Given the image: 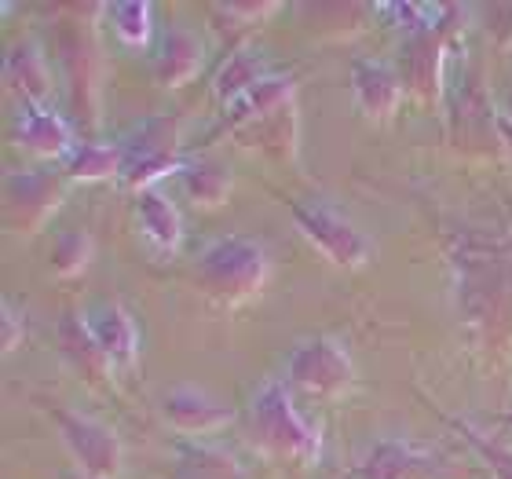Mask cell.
<instances>
[{"label": "cell", "mask_w": 512, "mask_h": 479, "mask_svg": "<svg viewBox=\"0 0 512 479\" xmlns=\"http://www.w3.org/2000/svg\"><path fill=\"white\" fill-rule=\"evenodd\" d=\"M271 278V256L256 238L249 235H224L194 264V286L220 308H238L267 286Z\"/></svg>", "instance_id": "1"}, {"label": "cell", "mask_w": 512, "mask_h": 479, "mask_svg": "<svg viewBox=\"0 0 512 479\" xmlns=\"http://www.w3.org/2000/svg\"><path fill=\"white\" fill-rule=\"evenodd\" d=\"M249 432L267 454H275L282 461H297V465H311L322 458V436L319 428H311L300 417L289 384L271 377L260 384V392L249 403Z\"/></svg>", "instance_id": "2"}, {"label": "cell", "mask_w": 512, "mask_h": 479, "mask_svg": "<svg viewBox=\"0 0 512 479\" xmlns=\"http://www.w3.org/2000/svg\"><path fill=\"white\" fill-rule=\"evenodd\" d=\"M121 183L132 191H150L158 180L172 172H187L191 161L180 154V118L176 114H158V118L139 121V128L128 139H121Z\"/></svg>", "instance_id": "3"}, {"label": "cell", "mask_w": 512, "mask_h": 479, "mask_svg": "<svg viewBox=\"0 0 512 479\" xmlns=\"http://www.w3.org/2000/svg\"><path fill=\"white\" fill-rule=\"evenodd\" d=\"M286 384L308 399H341L355 388V362L337 337H308L286 359Z\"/></svg>", "instance_id": "4"}, {"label": "cell", "mask_w": 512, "mask_h": 479, "mask_svg": "<svg viewBox=\"0 0 512 479\" xmlns=\"http://www.w3.org/2000/svg\"><path fill=\"white\" fill-rule=\"evenodd\" d=\"M293 224L333 267L359 271L374 260V242L359 231L344 213H337L330 202H286Z\"/></svg>", "instance_id": "5"}, {"label": "cell", "mask_w": 512, "mask_h": 479, "mask_svg": "<svg viewBox=\"0 0 512 479\" xmlns=\"http://www.w3.org/2000/svg\"><path fill=\"white\" fill-rule=\"evenodd\" d=\"M48 417L59 428V439L66 443L70 458L77 461V469L85 479H118L121 476V461H125V450H121L118 432L103 421L88 414H77V410H66L63 403H48Z\"/></svg>", "instance_id": "6"}, {"label": "cell", "mask_w": 512, "mask_h": 479, "mask_svg": "<svg viewBox=\"0 0 512 479\" xmlns=\"http://www.w3.org/2000/svg\"><path fill=\"white\" fill-rule=\"evenodd\" d=\"M63 176L52 169H19L4 183V224L15 235H37L63 202Z\"/></svg>", "instance_id": "7"}, {"label": "cell", "mask_w": 512, "mask_h": 479, "mask_svg": "<svg viewBox=\"0 0 512 479\" xmlns=\"http://www.w3.org/2000/svg\"><path fill=\"white\" fill-rule=\"evenodd\" d=\"M11 139L15 147L30 150L33 158L66 161L77 150V136L63 114H55L48 103H19L15 121H11Z\"/></svg>", "instance_id": "8"}, {"label": "cell", "mask_w": 512, "mask_h": 479, "mask_svg": "<svg viewBox=\"0 0 512 479\" xmlns=\"http://www.w3.org/2000/svg\"><path fill=\"white\" fill-rule=\"evenodd\" d=\"M458 11V8H454ZM450 48V22H443L439 30L417 33L406 41L403 55V85L410 96H417L421 103H436L443 92V63H447Z\"/></svg>", "instance_id": "9"}, {"label": "cell", "mask_w": 512, "mask_h": 479, "mask_svg": "<svg viewBox=\"0 0 512 479\" xmlns=\"http://www.w3.org/2000/svg\"><path fill=\"white\" fill-rule=\"evenodd\" d=\"M165 421H169L172 432L180 436H213L220 428H227L235 421V410L227 403H220L216 395H209L205 388H191V384H180L165 395Z\"/></svg>", "instance_id": "10"}, {"label": "cell", "mask_w": 512, "mask_h": 479, "mask_svg": "<svg viewBox=\"0 0 512 479\" xmlns=\"http://www.w3.org/2000/svg\"><path fill=\"white\" fill-rule=\"evenodd\" d=\"M355 103L370 121H388L406 96L403 74L384 59H355L352 63Z\"/></svg>", "instance_id": "11"}, {"label": "cell", "mask_w": 512, "mask_h": 479, "mask_svg": "<svg viewBox=\"0 0 512 479\" xmlns=\"http://www.w3.org/2000/svg\"><path fill=\"white\" fill-rule=\"evenodd\" d=\"M205 48L187 26H172L161 41V52L154 59V81L161 88H183L187 81L202 74Z\"/></svg>", "instance_id": "12"}, {"label": "cell", "mask_w": 512, "mask_h": 479, "mask_svg": "<svg viewBox=\"0 0 512 479\" xmlns=\"http://www.w3.org/2000/svg\"><path fill=\"white\" fill-rule=\"evenodd\" d=\"M4 85H8V92L19 96V103H48L52 70H48V59L33 41L15 44L8 52V59H4Z\"/></svg>", "instance_id": "13"}, {"label": "cell", "mask_w": 512, "mask_h": 479, "mask_svg": "<svg viewBox=\"0 0 512 479\" xmlns=\"http://www.w3.org/2000/svg\"><path fill=\"white\" fill-rule=\"evenodd\" d=\"M59 348H63L66 359L74 362V370H81V377H88L92 384H99L114 370V362L99 348L96 333L88 326V315L66 311L63 319H59Z\"/></svg>", "instance_id": "14"}, {"label": "cell", "mask_w": 512, "mask_h": 479, "mask_svg": "<svg viewBox=\"0 0 512 479\" xmlns=\"http://www.w3.org/2000/svg\"><path fill=\"white\" fill-rule=\"evenodd\" d=\"M88 326L96 333L99 348L107 352V359L114 366H136L139 359V330H136V319L128 315L121 304H103L88 315Z\"/></svg>", "instance_id": "15"}, {"label": "cell", "mask_w": 512, "mask_h": 479, "mask_svg": "<svg viewBox=\"0 0 512 479\" xmlns=\"http://www.w3.org/2000/svg\"><path fill=\"white\" fill-rule=\"evenodd\" d=\"M293 92H297V81L286 74H271L264 77L260 85L249 92L246 99H238L235 107L227 110V121L224 128H246V125H256V121H267L282 114V110L293 107Z\"/></svg>", "instance_id": "16"}, {"label": "cell", "mask_w": 512, "mask_h": 479, "mask_svg": "<svg viewBox=\"0 0 512 479\" xmlns=\"http://www.w3.org/2000/svg\"><path fill=\"white\" fill-rule=\"evenodd\" d=\"M136 224L147 235V242H154L161 253H176L183 242V220L180 209L172 205V198L150 187V191L136 194Z\"/></svg>", "instance_id": "17"}, {"label": "cell", "mask_w": 512, "mask_h": 479, "mask_svg": "<svg viewBox=\"0 0 512 479\" xmlns=\"http://www.w3.org/2000/svg\"><path fill=\"white\" fill-rule=\"evenodd\" d=\"M428 472V458L410 443L381 439L355 469V479H421Z\"/></svg>", "instance_id": "18"}, {"label": "cell", "mask_w": 512, "mask_h": 479, "mask_svg": "<svg viewBox=\"0 0 512 479\" xmlns=\"http://www.w3.org/2000/svg\"><path fill=\"white\" fill-rule=\"evenodd\" d=\"M264 77H271V70H267V63H264V55L238 48V52L227 55V63L220 66L213 92H216V99H220V103L231 110L238 99H246L249 92H253V88L264 81Z\"/></svg>", "instance_id": "19"}, {"label": "cell", "mask_w": 512, "mask_h": 479, "mask_svg": "<svg viewBox=\"0 0 512 479\" xmlns=\"http://www.w3.org/2000/svg\"><path fill=\"white\" fill-rule=\"evenodd\" d=\"M121 165H125L121 143L88 139V143H77L74 154L63 161V172H66V180L99 183V180H110V176H121Z\"/></svg>", "instance_id": "20"}, {"label": "cell", "mask_w": 512, "mask_h": 479, "mask_svg": "<svg viewBox=\"0 0 512 479\" xmlns=\"http://www.w3.org/2000/svg\"><path fill=\"white\" fill-rule=\"evenodd\" d=\"M183 180V191L191 198L194 205H202V209H216V205H224L235 191V176L227 165L220 161H191L187 172L180 176Z\"/></svg>", "instance_id": "21"}, {"label": "cell", "mask_w": 512, "mask_h": 479, "mask_svg": "<svg viewBox=\"0 0 512 479\" xmlns=\"http://www.w3.org/2000/svg\"><path fill=\"white\" fill-rule=\"evenodd\" d=\"M176 479H246V469L238 465L235 454L220 447H183L176 461Z\"/></svg>", "instance_id": "22"}, {"label": "cell", "mask_w": 512, "mask_h": 479, "mask_svg": "<svg viewBox=\"0 0 512 479\" xmlns=\"http://www.w3.org/2000/svg\"><path fill=\"white\" fill-rule=\"evenodd\" d=\"M103 11H107L110 26L128 48H147L150 33H154V8L147 0H118V4H107Z\"/></svg>", "instance_id": "23"}, {"label": "cell", "mask_w": 512, "mask_h": 479, "mask_svg": "<svg viewBox=\"0 0 512 479\" xmlns=\"http://www.w3.org/2000/svg\"><path fill=\"white\" fill-rule=\"evenodd\" d=\"M238 136L256 139L253 147L275 150L278 158H293V154H297V114L289 107V110H282V114H275V118L238 128Z\"/></svg>", "instance_id": "24"}, {"label": "cell", "mask_w": 512, "mask_h": 479, "mask_svg": "<svg viewBox=\"0 0 512 479\" xmlns=\"http://www.w3.org/2000/svg\"><path fill=\"white\" fill-rule=\"evenodd\" d=\"M92 260V235H88L85 227H74V231H66L52 249V275L55 278H74L81 275Z\"/></svg>", "instance_id": "25"}, {"label": "cell", "mask_w": 512, "mask_h": 479, "mask_svg": "<svg viewBox=\"0 0 512 479\" xmlns=\"http://www.w3.org/2000/svg\"><path fill=\"white\" fill-rule=\"evenodd\" d=\"M458 432H465V439L487 461V469L494 472V479H512V447H505L498 439H487L483 432H476L472 425H461V421H458Z\"/></svg>", "instance_id": "26"}, {"label": "cell", "mask_w": 512, "mask_h": 479, "mask_svg": "<svg viewBox=\"0 0 512 479\" xmlns=\"http://www.w3.org/2000/svg\"><path fill=\"white\" fill-rule=\"evenodd\" d=\"M0 352L11 355L15 348L22 344V337H26V322H22V315L15 308H11V300H4L0 304Z\"/></svg>", "instance_id": "27"}, {"label": "cell", "mask_w": 512, "mask_h": 479, "mask_svg": "<svg viewBox=\"0 0 512 479\" xmlns=\"http://www.w3.org/2000/svg\"><path fill=\"white\" fill-rule=\"evenodd\" d=\"M487 33L494 37V44L509 52L512 48V4H494L487 8Z\"/></svg>", "instance_id": "28"}, {"label": "cell", "mask_w": 512, "mask_h": 479, "mask_svg": "<svg viewBox=\"0 0 512 479\" xmlns=\"http://www.w3.org/2000/svg\"><path fill=\"white\" fill-rule=\"evenodd\" d=\"M509 107H512V99H509Z\"/></svg>", "instance_id": "29"}]
</instances>
